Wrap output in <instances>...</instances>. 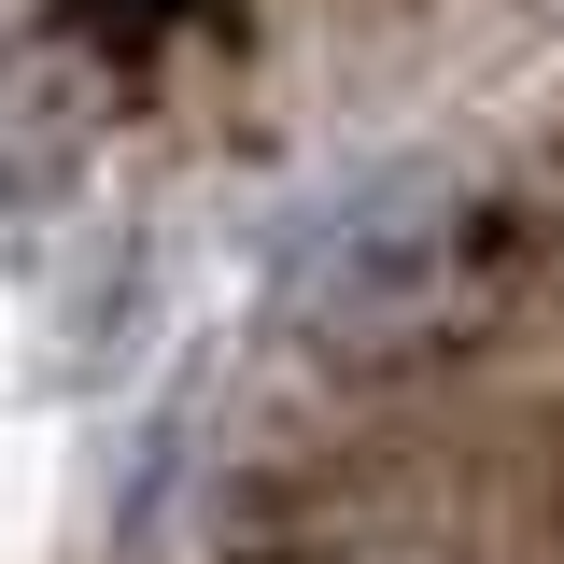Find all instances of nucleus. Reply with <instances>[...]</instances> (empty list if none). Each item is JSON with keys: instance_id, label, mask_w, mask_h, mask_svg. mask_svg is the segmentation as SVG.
Wrapping results in <instances>:
<instances>
[{"instance_id": "f03ea898", "label": "nucleus", "mask_w": 564, "mask_h": 564, "mask_svg": "<svg viewBox=\"0 0 564 564\" xmlns=\"http://www.w3.org/2000/svg\"><path fill=\"white\" fill-rule=\"evenodd\" d=\"M198 14H226V0H57V29L85 57H155V43H184Z\"/></svg>"}, {"instance_id": "7ed1b4c3", "label": "nucleus", "mask_w": 564, "mask_h": 564, "mask_svg": "<svg viewBox=\"0 0 564 564\" xmlns=\"http://www.w3.org/2000/svg\"><path fill=\"white\" fill-rule=\"evenodd\" d=\"M240 564H325V551H240Z\"/></svg>"}, {"instance_id": "f257e3e1", "label": "nucleus", "mask_w": 564, "mask_h": 564, "mask_svg": "<svg viewBox=\"0 0 564 564\" xmlns=\"http://www.w3.org/2000/svg\"><path fill=\"white\" fill-rule=\"evenodd\" d=\"M564 296V212L508 170H410L325 240L296 296V352L325 381H423L508 352Z\"/></svg>"}]
</instances>
